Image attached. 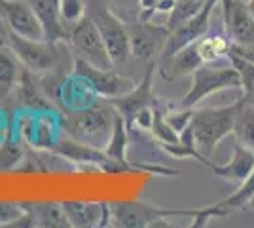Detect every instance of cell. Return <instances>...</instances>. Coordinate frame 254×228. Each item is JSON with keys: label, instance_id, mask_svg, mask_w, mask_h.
Listing matches in <instances>:
<instances>
[{"label": "cell", "instance_id": "6", "mask_svg": "<svg viewBox=\"0 0 254 228\" xmlns=\"http://www.w3.org/2000/svg\"><path fill=\"white\" fill-rule=\"evenodd\" d=\"M87 15L95 21L114 67L126 63L131 57L127 23L110 10V6H105L101 2H93V0H89V4H87Z\"/></svg>", "mask_w": 254, "mask_h": 228}, {"label": "cell", "instance_id": "36", "mask_svg": "<svg viewBox=\"0 0 254 228\" xmlns=\"http://www.w3.org/2000/svg\"><path fill=\"white\" fill-rule=\"evenodd\" d=\"M249 206H251V207H253V209H254V198H253V200H251V204H249Z\"/></svg>", "mask_w": 254, "mask_h": 228}, {"label": "cell", "instance_id": "9", "mask_svg": "<svg viewBox=\"0 0 254 228\" xmlns=\"http://www.w3.org/2000/svg\"><path fill=\"white\" fill-rule=\"evenodd\" d=\"M156 71H158V69H156V63H150L148 71L144 73L142 80H140L138 84H135L133 89H129L127 93L118 95V97H114V99H106V101L116 109L118 114L126 120L127 128H131L133 118H135L142 109H146V107H161V105H163V101L154 93V86H152Z\"/></svg>", "mask_w": 254, "mask_h": 228}, {"label": "cell", "instance_id": "3", "mask_svg": "<svg viewBox=\"0 0 254 228\" xmlns=\"http://www.w3.org/2000/svg\"><path fill=\"white\" fill-rule=\"evenodd\" d=\"M199 213L197 209H171L156 206L140 200L112 202L110 204V227L118 228H146V227H167L169 219L188 217L193 219Z\"/></svg>", "mask_w": 254, "mask_h": 228}, {"label": "cell", "instance_id": "31", "mask_svg": "<svg viewBox=\"0 0 254 228\" xmlns=\"http://www.w3.org/2000/svg\"><path fill=\"white\" fill-rule=\"evenodd\" d=\"M191 116H193V109H186V107H180V110H173L171 107L169 110H165V120L169 122V126L175 131H182L190 126Z\"/></svg>", "mask_w": 254, "mask_h": 228}, {"label": "cell", "instance_id": "18", "mask_svg": "<svg viewBox=\"0 0 254 228\" xmlns=\"http://www.w3.org/2000/svg\"><path fill=\"white\" fill-rule=\"evenodd\" d=\"M29 4L42 25L44 38L50 42H64L66 40V27L61 19L59 0H29Z\"/></svg>", "mask_w": 254, "mask_h": 228}, {"label": "cell", "instance_id": "17", "mask_svg": "<svg viewBox=\"0 0 254 228\" xmlns=\"http://www.w3.org/2000/svg\"><path fill=\"white\" fill-rule=\"evenodd\" d=\"M207 167H209L218 179H222L226 183L241 185L245 179L254 171V152L235 141L232 158H230L228 162L224 163V165H216V163L211 162Z\"/></svg>", "mask_w": 254, "mask_h": 228}, {"label": "cell", "instance_id": "29", "mask_svg": "<svg viewBox=\"0 0 254 228\" xmlns=\"http://www.w3.org/2000/svg\"><path fill=\"white\" fill-rule=\"evenodd\" d=\"M87 4L89 0H59L61 19L66 27V33H68V27H72L74 23L87 15Z\"/></svg>", "mask_w": 254, "mask_h": 228}, {"label": "cell", "instance_id": "21", "mask_svg": "<svg viewBox=\"0 0 254 228\" xmlns=\"http://www.w3.org/2000/svg\"><path fill=\"white\" fill-rule=\"evenodd\" d=\"M23 65L6 44H0V97L17 87Z\"/></svg>", "mask_w": 254, "mask_h": 228}, {"label": "cell", "instance_id": "25", "mask_svg": "<svg viewBox=\"0 0 254 228\" xmlns=\"http://www.w3.org/2000/svg\"><path fill=\"white\" fill-rule=\"evenodd\" d=\"M253 198H254V171L245 179L241 185H237V190H235V192H232L230 196H226L220 202H216L214 206L220 207L226 215H230L232 211H239V209H243L245 206H249Z\"/></svg>", "mask_w": 254, "mask_h": 228}, {"label": "cell", "instance_id": "14", "mask_svg": "<svg viewBox=\"0 0 254 228\" xmlns=\"http://www.w3.org/2000/svg\"><path fill=\"white\" fill-rule=\"evenodd\" d=\"M0 19L8 33H15L25 38L42 40L44 29L29 0H0Z\"/></svg>", "mask_w": 254, "mask_h": 228}, {"label": "cell", "instance_id": "32", "mask_svg": "<svg viewBox=\"0 0 254 228\" xmlns=\"http://www.w3.org/2000/svg\"><path fill=\"white\" fill-rule=\"evenodd\" d=\"M154 116H156V107H146L138 112L137 116L131 122V128L135 126L140 131H150L152 130V124H154ZM129 128V130H131Z\"/></svg>", "mask_w": 254, "mask_h": 228}, {"label": "cell", "instance_id": "11", "mask_svg": "<svg viewBox=\"0 0 254 228\" xmlns=\"http://www.w3.org/2000/svg\"><path fill=\"white\" fill-rule=\"evenodd\" d=\"M72 71L82 75L89 82L97 97L114 99L135 87V82L131 78H126L112 69H99L84 59H78V57H72Z\"/></svg>", "mask_w": 254, "mask_h": 228}, {"label": "cell", "instance_id": "33", "mask_svg": "<svg viewBox=\"0 0 254 228\" xmlns=\"http://www.w3.org/2000/svg\"><path fill=\"white\" fill-rule=\"evenodd\" d=\"M159 0H138L137 21H152V17L158 13Z\"/></svg>", "mask_w": 254, "mask_h": 228}, {"label": "cell", "instance_id": "28", "mask_svg": "<svg viewBox=\"0 0 254 228\" xmlns=\"http://www.w3.org/2000/svg\"><path fill=\"white\" fill-rule=\"evenodd\" d=\"M207 0H177L173 10L169 11V19H167V29L175 31L177 27L184 25V23L191 19L195 13H199L201 8L205 6Z\"/></svg>", "mask_w": 254, "mask_h": 228}, {"label": "cell", "instance_id": "22", "mask_svg": "<svg viewBox=\"0 0 254 228\" xmlns=\"http://www.w3.org/2000/svg\"><path fill=\"white\" fill-rule=\"evenodd\" d=\"M13 130H15L13 126H8L4 139L0 141V171L17 169L25 158V152H27L23 141L15 135Z\"/></svg>", "mask_w": 254, "mask_h": 228}, {"label": "cell", "instance_id": "8", "mask_svg": "<svg viewBox=\"0 0 254 228\" xmlns=\"http://www.w3.org/2000/svg\"><path fill=\"white\" fill-rule=\"evenodd\" d=\"M127 31L131 44V57L140 63H156L171 33L167 25H154L150 21L127 23Z\"/></svg>", "mask_w": 254, "mask_h": 228}, {"label": "cell", "instance_id": "10", "mask_svg": "<svg viewBox=\"0 0 254 228\" xmlns=\"http://www.w3.org/2000/svg\"><path fill=\"white\" fill-rule=\"evenodd\" d=\"M50 151L66 158L72 165L78 163V165H84V167H95V169H101L105 173H124L122 167L103 149L76 141L68 135L59 137Z\"/></svg>", "mask_w": 254, "mask_h": 228}, {"label": "cell", "instance_id": "12", "mask_svg": "<svg viewBox=\"0 0 254 228\" xmlns=\"http://www.w3.org/2000/svg\"><path fill=\"white\" fill-rule=\"evenodd\" d=\"M220 4V0H207L205 6L201 8L199 13H195L191 19L177 27L175 31L169 33V38L163 46V52L159 55V59L163 57H169V55L177 54L179 50L190 46V44H195L199 38H203L205 34L211 31V17L214 8Z\"/></svg>", "mask_w": 254, "mask_h": 228}, {"label": "cell", "instance_id": "26", "mask_svg": "<svg viewBox=\"0 0 254 228\" xmlns=\"http://www.w3.org/2000/svg\"><path fill=\"white\" fill-rule=\"evenodd\" d=\"M235 141L254 152V103H245L237 114L233 128Z\"/></svg>", "mask_w": 254, "mask_h": 228}, {"label": "cell", "instance_id": "4", "mask_svg": "<svg viewBox=\"0 0 254 228\" xmlns=\"http://www.w3.org/2000/svg\"><path fill=\"white\" fill-rule=\"evenodd\" d=\"M190 87L180 101V107L193 109L209 95L222 89H241V78L233 65L212 67V63H203L190 75Z\"/></svg>", "mask_w": 254, "mask_h": 228}, {"label": "cell", "instance_id": "19", "mask_svg": "<svg viewBox=\"0 0 254 228\" xmlns=\"http://www.w3.org/2000/svg\"><path fill=\"white\" fill-rule=\"evenodd\" d=\"M38 228H72L61 202H21Z\"/></svg>", "mask_w": 254, "mask_h": 228}, {"label": "cell", "instance_id": "27", "mask_svg": "<svg viewBox=\"0 0 254 228\" xmlns=\"http://www.w3.org/2000/svg\"><path fill=\"white\" fill-rule=\"evenodd\" d=\"M0 227H19L32 228L31 215L25 211L21 202H8L0 200Z\"/></svg>", "mask_w": 254, "mask_h": 228}, {"label": "cell", "instance_id": "2", "mask_svg": "<svg viewBox=\"0 0 254 228\" xmlns=\"http://www.w3.org/2000/svg\"><path fill=\"white\" fill-rule=\"evenodd\" d=\"M116 109L106 103H95L84 110L61 112V128L63 133L76 141L91 145L97 149H105L108 137L114 128Z\"/></svg>", "mask_w": 254, "mask_h": 228}, {"label": "cell", "instance_id": "24", "mask_svg": "<svg viewBox=\"0 0 254 228\" xmlns=\"http://www.w3.org/2000/svg\"><path fill=\"white\" fill-rule=\"evenodd\" d=\"M232 48V46H230ZM228 61L232 63L241 78V91H243V101L245 103H254V61L249 57L235 54L230 50L228 54Z\"/></svg>", "mask_w": 254, "mask_h": 228}, {"label": "cell", "instance_id": "13", "mask_svg": "<svg viewBox=\"0 0 254 228\" xmlns=\"http://www.w3.org/2000/svg\"><path fill=\"white\" fill-rule=\"evenodd\" d=\"M222 2L224 33L230 42L254 50V17L245 0H220Z\"/></svg>", "mask_w": 254, "mask_h": 228}, {"label": "cell", "instance_id": "23", "mask_svg": "<svg viewBox=\"0 0 254 228\" xmlns=\"http://www.w3.org/2000/svg\"><path fill=\"white\" fill-rule=\"evenodd\" d=\"M230 38L226 33H209L197 40V50L201 55L203 63H216L220 59H228L230 54Z\"/></svg>", "mask_w": 254, "mask_h": 228}, {"label": "cell", "instance_id": "35", "mask_svg": "<svg viewBox=\"0 0 254 228\" xmlns=\"http://www.w3.org/2000/svg\"><path fill=\"white\" fill-rule=\"evenodd\" d=\"M247 6H249V10H251V13H253L254 17V0H247Z\"/></svg>", "mask_w": 254, "mask_h": 228}, {"label": "cell", "instance_id": "20", "mask_svg": "<svg viewBox=\"0 0 254 228\" xmlns=\"http://www.w3.org/2000/svg\"><path fill=\"white\" fill-rule=\"evenodd\" d=\"M15 89H17V95L23 101V105L29 110H32V112L55 110V107L50 103V97L46 95L44 87L32 80V73H29L25 67H23L21 76H19V82H17Z\"/></svg>", "mask_w": 254, "mask_h": 228}, {"label": "cell", "instance_id": "34", "mask_svg": "<svg viewBox=\"0 0 254 228\" xmlns=\"http://www.w3.org/2000/svg\"><path fill=\"white\" fill-rule=\"evenodd\" d=\"M6 36H8V29H6V25H4L2 19H0V44H4Z\"/></svg>", "mask_w": 254, "mask_h": 228}, {"label": "cell", "instance_id": "7", "mask_svg": "<svg viewBox=\"0 0 254 228\" xmlns=\"http://www.w3.org/2000/svg\"><path fill=\"white\" fill-rule=\"evenodd\" d=\"M64 42L70 48L72 57L84 59L99 69H114V63H112L108 50L103 42V36L99 33L95 21L89 15H85L72 27H68Z\"/></svg>", "mask_w": 254, "mask_h": 228}, {"label": "cell", "instance_id": "5", "mask_svg": "<svg viewBox=\"0 0 254 228\" xmlns=\"http://www.w3.org/2000/svg\"><path fill=\"white\" fill-rule=\"evenodd\" d=\"M4 44L15 54L21 61V65L32 75L46 76L55 73V69L61 65V52L59 44L50 40H36V38H25L15 33H8Z\"/></svg>", "mask_w": 254, "mask_h": 228}, {"label": "cell", "instance_id": "1", "mask_svg": "<svg viewBox=\"0 0 254 228\" xmlns=\"http://www.w3.org/2000/svg\"><path fill=\"white\" fill-rule=\"evenodd\" d=\"M243 107V97L235 99L224 107H209V109L193 110L190 128L193 133V145L205 160L211 158L222 139L233 133L237 114Z\"/></svg>", "mask_w": 254, "mask_h": 228}, {"label": "cell", "instance_id": "15", "mask_svg": "<svg viewBox=\"0 0 254 228\" xmlns=\"http://www.w3.org/2000/svg\"><path fill=\"white\" fill-rule=\"evenodd\" d=\"M72 228H106L110 227V204L106 202H61Z\"/></svg>", "mask_w": 254, "mask_h": 228}, {"label": "cell", "instance_id": "30", "mask_svg": "<svg viewBox=\"0 0 254 228\" xmlns=\"http://www.w3.org/2000/svg\"><path fill=\"white\" fill-rule=\"evenodd\" d=\"M110 10L126 23H133L138 15V0H110Z\"/></svg>", "mask_w": 254, "mask_h": 228}, {"label": "cell", "instance_id": "16", "mask_svg": "<svg viewBox=\"0 0 254 228\" xmlns=\"http://www.w3.org/2000/svg\"><path fill=\"white\" fill-rule=\"evenodd\" d=\"M203 65V59L197 50V42L190 44L186 48L179 50L177 54L169 55V57H163L156 63L159 76L165 80V82H173V80H179L182 76L191 75L197 67Z\"/></svg>", "mask_w": 254, "mask_h": 228}]
</instances>
